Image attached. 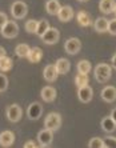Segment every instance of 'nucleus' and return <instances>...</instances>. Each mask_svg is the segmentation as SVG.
I'll use <instances>...</instances> for the list:
<instances>
[{"label": "nucleus", "instance_id": "f257e3e1", "mask_svg": "<svg viewBox=\"0 0 116 148\" xmlns=\"http://www.w3.org/2000/svg\"><path fill=\"white\" fill-rule=\"evenodd\" d=\"M95 79L97 83H106L111 79V75H112V68L109 64L107 63H99L95 68Z\"/></svg>", "mask_w": 116, "mask_h": 148}, {"label": "nucleus", "instance_id": "f03ea898", "mask_svg": "<svg viewBox=\"0 0 116 148\" xmlns=\"http://www.w3.org/2000/svg\"><path fill=\"white\" fill-rule=\"evenodd\" d=\"M0 34L3 35V38L5 39H14L19 34V25L14 20H8L3 27L0 28Z\"/></svg>", "mask_w": 116, "mask_h": 148}, {"label": "nucleus", "instance_id": "7ed1b4c3", "mask_svg": "<svg viewBox=\"0 0 116 148\" xmlns=\"http://www.w3.org/2000/svg\"><path fill=\"white\" fill-rule=\"evenodd\" d=\"M62 125V116L58 112H51L45 116L44 120V128H48V130H52V131H56L59 130Z\"/></svg>", "mask_w": 116, "mask_h": 148}, {"label": "nucleus", "instance_id": "20e7f679", "mask_svg": "<svg viewBox=\"0 0 116 148\" xmlns=\"http://www.w3.org/2000/svg\"><path fill=\"white\" fill-rule=\"evenodd\" d=\"M36 139H38L40 147H48V145H51L52 141H54V131H52V130H48V128H44V130L39 131Z\"/></svg>", "mask_w": 116, "mask_h": 148}, {"label": "nucleus", "instance_id": "39448f33", "mask_svg": "<svg viewBox=\"0 0 116 148\" xmlns=\"http://www.w3.org/2000/svg\"><path fill=\"white\" fill-rule=\"evenodd\" d=\"M5 115H7V119L11 123H16L23 116V111H21V107L19 104H11L10 107H7Z\"/></svg>", "mask_w": 116, "mask_h": 148}, {"label": "nucleus", "instance_id": "423d86ee", "mask_svg": "<svg viewBox=\"0 0 116 148\" xmlns=\"http://www.w3.org/2000/svg\"><path fill=\"white\" fill-rule=\"evenodd\" d=\"M27 12H28V7L27 4L23 3V1H15L11 5V14H12V16L15 19H23V17H25Z\"/></svg>", "mask_w": 116, "mask_h": 148}, {"label": "nucleus", "instance_id": "0eeeda50", "mask_svg": "<svg viewBox=\"0 0 116 148\" xmlns=\"http://www.w3.org/2000/svg\"><path fill=\"white\" fill-rule=\"evenodd\" d=\"M41 40L44 41L45 44H56L59 41V39H60V32H59L58 28H55V27H49L47 29V32H45L43 36H40Z\"/></svg>", "mask_w": 116, "mask_h": 148}, {"label": "nucleus", "instance_id": "6e6552de", "mask_svg": "<svg viewBox=\"0 0 116 148\" xmlns=\"http://www.w3.org/2000/svg\"><path fill=\"white\" fill-rule=\"evenodd\" d=\"M64 49L69 55H76L80 49H82V41L78 38H69L64 43Z\"/></svg>", "mask_w": 116, "mask_h": 148}, {"label": "nucleus", "instance_id": "1a4fd4ad", "mask_svg": "<svg viewBox=\"0 0 116 148\" xmlns=\"http://www.w3.org/2000/svg\"><path fill=\"white\" fill-rule=\"evenodd\" d=\"M43 115V106L38 101H34L28 106L27 108V116L28 119H31V120H38L40 119V116Z\"/></svg>", "mask_w": 116, "mask_h": 148}, {"label": "nucleus", "instance_id": "9d476101", "mask_svg": "<svg viewBox=\"0 0 116 148\" xmlns=\"http://www.w3.org/2000/svg\"><path fill=\"white\" fill-rule=\"evenodd\" d=\"M93 97V90L89 86L79 87L78 88V99L82 103H89Z\"/></svg>", "mask_w": 116, "mask_h": 148}, {"label": "nucleus", "instance_id": "9b49d317", "mask_svg": "<svg viewBox=\"0 0 116 148\" xmlns=\"http://www.w3.org/2000/svg\"><path fill=\"white\" fill-rule=\"evenodd\" d=\"M100 97L106 103H113L116 100V87H113V86L104 87L102 90V92H100Z\"/></svg>", "mask_w": 116, "mask_h": 148}, {"label": "nucleus", "instance_id": "f8f14e48", "mask_svg": "<svg viewBox=\"0 0 116 148\" xmlns=\"http://www.w3.org/2000/svg\"><path fill=\"white\" fill-rule=\"evenodd\" d=\"M58 19L62 23H67V21L72 20L73 19V10L71 5H63L58 14Z\"/></svg>", "mask_w": 116, "mask_h": 148}, {"label": "nucleus", "instance_id": "ddd939ff", "mask_svg": "<svg viewBox=\"0 0 116 148\" xmlns=\"http://www.w3.org/2000/svg\"><path fill=\"white\" fill-rule=\"evenodd\" d=\"M43 76H44V79L47 80V82H49V83L55 82L59 76L56 66H55V64H48V66H45L44 71H43Z\"/></svg>", "mask_w": 116, "mask_h": 148}, {"label": "nucleus", "instance_id": "4468645a", "mask_svg": "<svg viewBox=\"0 0 116 148\" xmlns=\"http://www.w3.org/2000/svg\"><path fill=\"white\" fill-rule=\"evenodd\" d=\"M55 66H56L59 75H67L69 72V69H71V63H69L68 59H65V58L58 59L56 63H55Z\"/></svg>", "mask_w": 116, "mask_h": 148}, {"label": "nucleus", "instance_id": "2eb2a0df", "mask_svg": "<svg viewBox=\"0 0 116 148\" xmlns=\"http://www.w3.org/2000/svg\"><path fill=\"white\" fill-rule=\"evenodd\" d=\"M40 95H41V99L44 100L45 103H52V101L56 99V95H58V93H56V90H55L54 87L47 86L41 90Z\"/></svg>", "mask_w": 116, "mask_h": 148}, {"label": "nucleus", "instance_id": "dca6fc26", "mask_svg": "<svg viewBox=\"0 0 116 148\" xmlns=\"http://www.w3.org/2000/svg\"><path fill=\"white\" fill-rule=\"evenodd\" d=\"M15 141V134L11 131H3L0 134V145L4 148L11 147Z\"/></svg>", "mask_w": 116, "mask_h": 148}, {"label": "nucleus", "instance_id": "f3484780", "mask_svg": "<svg viewBox=\"0 0 116 148\" xmlns=\"http://www.w3.org/2000/svg\"><path fill=\"white\" fill-rule=\"evenodd\" d=\"M100 125H102L103 131L107 132V134H111V132H113L116 130V121L113 120L112 117H111V115H109V116H104V117H103Z\"/></svg>", "mask_w": 116, "mask_h": 148}, {"label": "nucleus", "instance_id": "a211bd4d", "mask_svg": "<svg viewBox=\"0 0 116 148\" xmlns=\"http://www.w3.org/2000/svg\"><path fill=\"white\" fill-rule=\"evenodd\" d=\"M116 7V1L115 0H100L99 3V10L103 14H112L113 10Z\"/></svg>", "mask_w": 116, "mask_h": 148}, {"label": "nucleus", "instance_id": "6ab92c4d", "mask_svg": "<svg viewBox=\"0 0 116 148\" xmlns=\"http://www.w3.org/2000/svg\"><path fill=\"white\" fill-rule=\"evenodd\" d=\"M60 8H62V5L59 3V0H47V3H45V11L52 16H55V15L58 16Z\"/></svg>", "mask_w": 116, "mask_h": 148}, {"label": "nucleus", "instance_id": "aec40b11", "mask_svg": "<svg viewBox=\"0 0 116 148\" xmlns=\"http://www.w3.org/2000/svg\"><path fill=\"white\" fill-rule=\"evenodd\" d=\"M76 20L82 27H89L92 24V19L89 16V14H87L85 11H79L76 15Z\"/></svg>", "mask_w": 116, "mask_h": 148}, {"label": "nucleus", "instance_id": "412c9836", "mask_svg": "<svg viewBox=\"0 0 116 148\" xmlns=\"http://www.w3.org/2000/svg\"><path fill=\"white\" fill-rule=\"evenodd\" d=\"M41 58H43V51H41L39 47H32V48L30 49V52H28V55H27V59L31 63H34V64L40 62Z\"/></svg>", "mask_w": 116, "mask_h": 148}, {"label": "nucleus", "instance_id": "4be33fe9", "mask_svg": "<svg viewBox=\"0 0 116 148\" xmlns=\"http://www.w3.org/2000/svg\"><path fill=\"white\" fill-rule=\"evenodd\" d=\"M93 28H95L96 32L99 34H104V32L108 31V20L106 17H97L93 23Z\"/></svg>", "mask_w": 116, "mask_h": 148}, {"label": "nucleus", "instance_id": "5701e85b", "mask_svg": "<svg viewBox=\"0 0 116 148\" xmlns=\"http://www.w3.org/2000/svg\"><path fill=\"white\" fill-rule=\"evenodd\" d=\"M76 68H78L79 73L88 75V73L91 72V69H92V64H91V62H88V60H80V62L78 63Z\"/></svg>", "mask_w": 116, "mask_h": 148}, {"label": "nucleus", "instance_id": "b1692460", "mask_svg": "<svg viewBox=\"0 0 116 148\" xmlns=\"http://www.w3.org/2000/svg\"><path fill=\"white\" fill-rule=\"evenodd\" d=\"M30 47H28L25 43H21V44H17L16 48H15V55L17 58H27L28 52H30Z\"/></svg>", "mask_w": 116, "mask_h": 148}, {"label": "nucleus", "instance_id": "393cba45", "mask_svg": "<svg viewBox=\"0 0 116 148\" xmlns=\"http://www.w3.org/2000/svg\"><path fill=\"white\" fill-rule=\"evenodd\" d=\"M12 59L8 58V56H4V58H0V71L1 72H7L12 68Z\"/></svg>", "mask_w": 116, "mask_h": 148}, {"label": "nucleus", "instance_id": "a878e982", "mask_svg": "<svg viewBox=\"0 0 116 148\" xmlns=\"http://www.w3.org/2000/svg\"><path fill=\"white\" fill-rule=\"evenodd\" d=\"M38 24H39V20H35V19H30V20L25 21V31L28 34H36V29H38Z\"/></svg>", "mask_w": 116, "mask_h": 148}, {"label": "nucleus", "instance_id": "bb28decb", "mask_svg": "<svg viewBox=\"0 0 116 148\" xmlns=\"http://www.w3.org/2000/svg\"><path fill=\"white\" fill-rule=\"evenodd\" d=\"M48 28H49V21L45 20V19H41V20H39L38 29H36V35H39V36H43V35L47 32Z\"/></svg>", "mask_w": 116, "mask_h": 148}, {"label": "nucleus", "instance_id": "cd10ccee", "mask_svg": "<svg viewBox=\"0 0 116 148\" xmlns=\"http://www.w3.org/2000/svg\"><path fill=\"white\" fill-rule=\"evenodd\" d=\"M75 84L76 87H84V86H88V76L84 75V73H78L75 76Z\"/></svg>", "mask_w": 116, "mask_h": 148}, {"label": "nucleus", "instance_id": "c85d7f7f", "mask_svg": "<svg viewBox=\"0 0 116 148\" xmlns=\"http://www.w3.org/2000/svg\"><path fill=\"white\" fill-rule=\"evenodd\" d=\"M88 147L89 148H104V139L97 138V136L92 138L88 143Z\"/></svg>", "mask_w": 116, "mask_h": 148}, {"label": "nucleus", "instance_id": "c756f323", "mask_svg": "<svg viewBox=\"0 0 116 148\" xmlns=\"http://www.w3.org/2000/svg\"><path fill=\"white\" fill-rule=\"evenodd\" d=\"M104 148H116L115 136H107V138L104 139Z\"/></svg>", "mask_w": 116, "mask_h": 148}, {"label": "nucleus", "instance_id": "7c9ffc66", "mask_svg": "<svg viewBox=\"0 0 116 148\" xmlns=\"http://www.w3.org/2000/svg\"><path fill=\"white\" fill-rule=\"evenodd\" d=\"M8 88V79L4 73H0V92H4V91Z\"/></svg>", "mask_w": 116, "mask_h": 148}, {"label": "nucleus", "instance_id": "2f4dec72", "mask_svg": "<svg viewBox=\"0 0 116 148\" xmlns=\"http://www.w3.org/2000/svg\"><path fill=\"white\" fill-rule=\"evenodd\" d=\"M111 35H113V36H116V17L115 19H112V20H108V31Z\"/></svg>", "mask_w": 116, "mask_h": 148}, {"label": "nucleus", "instance_id": "473e14b6", "mask_svg": "<svg viewBox=\"0 0 116 148\" xmlns=\"http://www.w3.org/2000/svg\"><path fill=\"white\" fill-rule=\"evenodd\" d=\"M8 21V17H7V15L5 14H3V12H0V28L3 27L5 23Z\"/></svg>", "mask_w": 116, "mask_h": 148}, {"label": "nucleus", "instance_id": "72a5a7b5", "mask_svg": "<svg viewBox=\"0 0 116 148\" xmlns=\"http://www.w3.org/2000/svg\"><path fill=\"white\" fill-rule=\"evenodd\" d=\"M35 147H38V145L35 144L32 140H30V141H27L25 144H24V148H35Z\"/></svg>", "mask_w": 116, "mask_h": 148}, {"label": "nucleus", "instance_id": "f704fd0d", "mask_svg": "<svg viewBox=\"0 0 116 148\" xmlns=\"http://www.w3.org/2000/svg\"><path fill=\"white\" fill-rule=\"evenodd\" d=\"M4 56H7V52H5V49L0 45V58H4Z\"/></svg>", "mask_w": 116, "mask_h": 148}, {"label": "nucleus", "instance_id": "c9c22d12", "mask_svg": "<svg viewBox=\"0 0 116 148\" xmlns=\"http://www.w3.org/2000/svg\"><path fill=\"white\" fill-rule=\"evenodd\" d=\"M111 63H112V68L116 69V53L112 56V60H111Z\"/></svg>", "mask_w": 116, "mask_h": 148}, {"label": "nucleus", "instance_id": "e433bc0d", "mask_svg": "<svg viewBox=\"0 0 116 148\" xmlns=\"http://www.w3.org/2000/svg\"><path fill=\"white\" fill-rule=\"evenodd\" d=\"M111 117H112L113 120L116 121V108H113V110H112V112H111Z\"/></svg>", "mask_w": 116, "mask_h": 148}, {"label": "nucleus", "instance_id": "4c0bfd02", "mask_svg": "<svg viewBox=\"0 0 116 148\" xmlns=\"http://www.w3.org/2000/svg\"><path fill=\"white\" fill-rule=\"evenodd\" d=\"M80 3H84V1H88V0H79Z\"/></svg>", "mask_w": 116, "mask_h": 148}, {"label": "nucleus", "instance_id": "58836bf2", "mask_svg": "<svg viewBox=\"0 0 116 148\" xmlns=\"http://www.w3.org/2000/svg\"><path fill=\"white\" fill-rule=\"evenodd\" d=\"M113 14H115V17H116V7H115V10H113Z\"/></svg>", "mask_w": 116, "mask_h": 148}]
</instances>
